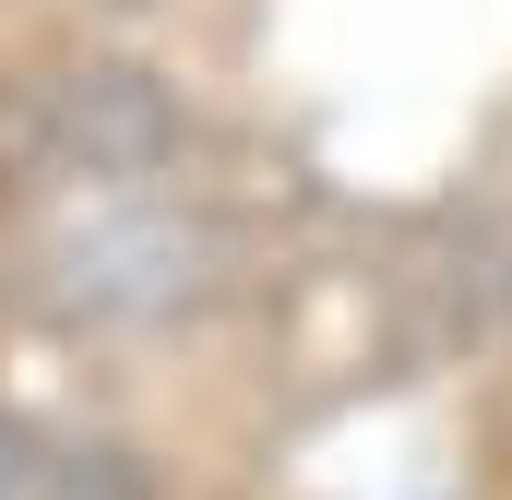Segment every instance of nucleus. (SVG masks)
<instances>
[{
    "label": "nucleus",
    "mask_w": 512,
    "mask_h": 500,
    "mask_svg": "<svg viewBox=\"0 0 512 500\" xmlns=\"http://www.w3.org/2000/svg\"><path fill=\"white\" fill-rule=\"evenodd\" d=\"M0 500H36V465H24V441L0 429Z\"/></svg>",
    "instance_id": "nucleus-1"
}]
</instances>
